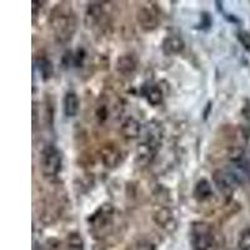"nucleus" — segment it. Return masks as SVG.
Masks as SVG:
<instances>
[{"mask_svg":"<svg viewBox=\"0 0 250 250\" xmlns=\"http://www.w3.org/2000/svg\"><path fill=\"white\" fill-rule=\"evenodd\" d=\"M114 215V207L109 203L103 204L93 215L89 218V227L95 234H100L103 231L110 228L111 222H113Z\"/></svg>","mask_w":250,"mask_h":250,"instance_id":"nucleus-4","label":"nucleus"},{"mask_svg":"<svg viewBox=\"0 0 250 250\" xmlns=\"http://www.w3.org/2000/svg\"><path fill=\"white\" fill-rule=\"evenodd\" d=\"M137 20L145 31H151L158 26V17L150 8H146V6H143L138 10Z\"/></svg>","mask_w":250,"mask_h":250,"instance_id":"nucleus-9","label":"nucleus"},{"mask_svg":"<svg viewBox=\"0 0 250 250\" xmlns=\"http://www.w3.org/2000/svg\"><path fill=\"white\" fill-rule=\"evenodd\" d=\"M238 247L240 250H250V228H247L240 233Z\"/></svg>","mask_w":250,"mask_h":250,"instance_id":"nucleus-19","label":"nucleus"},{"mask_svg":"<svg viewBox=\"0 0 250 250\" xmlns=\"http://www.w3.org/2000/svg\"><path fill=\"white\" fill-rule=\"evenodd\" d=\"M100 158H102L103 164L105 165L106 168H117L119 163L122 162V150L118 148L117 145L106 144L100 150Z\"/></svg>","mask_w":250,"mask_h":250,"instance_id":"nucleus-8","label":"nucleus"},{"mask_svg":"<svg viewBox=\"0 0 250 250\" xmlns=\"http://www.w3.org/2000/svg\"><path fill=\"white\" fill-rule=\"evenodd\" d=\"M97 117L99 119V122H104V120L108 118V109L105 105H102L97 111Z\"/></svg>","mask_w":250,"mask_h":250,"instance_id":"nucleus-21","label":"nucleus"},{"mask_svg":"<svg viewBox=\"0 0 250 250\" xmlns=\"http://www.w3.org/2000/svg\"><path fill=\"white\" fill-rule=\"evenodd\" d=\"M159 143L151 142V140L144 139L140 143L137 149V163L139 165H148L155 156L156 150L159 148Z\"/></svg>","mask_w":250,"mask_h":250,"instance_id":"nucleus-6","label":"nucleus"},{"mask_svg":"<svg viewBox=\"0 0 250 250\" xmlns=\"http://www.w3.org/2000/svg\"><path fill=\"white\" fill-rule=\"evenodd\" d=\"M154 222L168 233H173L176 229V219L169 208H160L159 210H156L154 213Z\"/></svg>","mask_w":250,"mask_h":250,"instance_id":"nucleus-7","label":"nucleus"},{"mask_svg":"<svg viewBox=\"0 0 250 250\" xmlns=\"http://www.w3.org/2000/svg\"><path fill=\"white\" fill-rule=\"evenodd\" d=\"M104 10L100 3H90L85 13V25L88 28H95L102 24L104 19Z\"/></svg>","mask_w":250,"mask_h":250,"instance_id":"nucleus-11","label":"nucleus"},{"mask_svg":"<svg viewBox=\"0 0 250 250\" xmlns=\"http://www.w3.org/2000/svg\"><path fill=\"white\" fill-rule=\"evenodd\" d=\"M243 169H244L245 174H247L248 179L250 182V159H244V163H243Z\"/></svg>","mask_w":250,"mask_h":250,"instance_id":"nucleus-23","label":"nucleus"},{"mask_svg":"<svg viewBox=\"0 0 250 250\" xmlns=\"http://www.w3.org/2000/svg\"><path fill=\"white\" fill-rule=\"evenodd\" d=\"M62 155L59 149L54 145L46 146L42 156V170L45 178L54 179L62 170Z\"/></svg>","mask_w":250,"mask_h":250,"instance_id":"nucleus-2","label":"nucleus"},{"mask_svg":"<svg viewBox=\"0 0 250 250\" xmlns=\"http://www.w3.org/2000/svg\"><path fill=\"white\" fill-rule=\"evenodd\" d=\"M137 58L133 54H124L118 58L117 60V70L123 75H131L137 70Z\"/></svg>","mask_w":250,"mask_h":250,"instance_id":"nucleus-13","label":"nucleus"},{"mask_svg":"<svg viewBox=\"0 0 250 250\" xmlns=\"http://www.w3.org/2000/svg\"><path fill=\"white\" fill-rule=\"evenodd\" d=\"M120 130H122L123 137L125 139L133 140L139 138L140 131H142V125H140V123L135 118L129 117L123 122Z\"/></svg>","mask_w":250,"mask_h":250,"instance_id":"nucleus-12","label":"nucleus"},{"mask_svg":"<svg viewBox=\"0 0 250 250\" xmlns=\"http://www.w3.org/2000/svg\"><path fill=\"white\" fill-rule=\"evenodd\" d=\"M213 195V189H211L210 183L208 182L207 179H200L199 182L196 183L195 189H194V196L199 202H204L211 198Z\"/></svg>","mask_w":250,"mask_h":250,"instance_id":"nucleus-15","label":"nucleus"},{"mask_svg":"<svg viewBox=\"0 0 250 250\" xmlns=\"http://www.w3.org/2000/svg\"><path fill=\"white\" fill-rule=\"evenodd\" d=\"M68 250H85L84 240L78 233H70L68 235Z\"/></svg>","mask_w":250,"mask_h":250,"instance_id":"nucleus-18","label":"nucleus"},{"mask_svg":"<svg viewBox=\"0 0 250 250\" xmlns=\"http://www.w3.org/2000/svg\"><path fill=\"white\" fill-rule=\"evenodd\" d=\"M50 25L58 43H69L78 28V19L73 8L66 3L58 4L51 12Z\"/></svg>","mask_w":250,"mask_h":250,"instance_id":"nucleus-1","label":"nucleus"},{"mask_svg":"<svg viewBox=\"0 0 250 250\" xmlns=\"http://www.w3.org/2000/svg\"><path fill=\"white\" fill-rule=\"evenodd\" d=\"M236 38H238L239 43L243 45V48L250 53V33L249 31H247V30L238 31Z\"/></svg>","mask_w":250,"mask_h":250,"instance_id":"nucleus-20","label":"nucleus"},{"mask_svg":"<svg viewBox=\"0 0 250 250\" xmlns=\"http://www.w3.org/2000/svg\"><path fill=\"white\" fill-rule=\"evenodd\" d=\"M79 98L75 91H68L64 98V113L68 118L75 117L79 111Z\"/></svg>","mask_w":250,"mask_h":250,"instance_id":"nucleus-14","label":"nucleus"},{"mask_svg":"<svg viewBox=\"0 0 250 250\" xmlns=\"http://www.w3.org/2000/svg\"><path fill=\"white\" fill-rule=\"evenodd\" d=\"M185 48V43L184 40L182 39V37L179 35H168V37L165 38L163 40V44H162V49H163V53L165 55H178L180 54Z\"/></svg>","mask_w":250,"mask_h":250,"instance_id":"nucleus-10","label":"nucleus"},{"mask_svg":"<svg viewBox=\"0 0 250 250\" xmlns=\"http://www.w3.org/2000/svg\"><path fill=\"white\" fill-rule=\"evenodd\" d=\"M242 114L245 119L250 122V99H245L244 105H243L242 109Z\"/></svg>","mask_w":250,"mask_h":250,"instance_id":"nucleus-22","label":"nucleus"},{"mask_svg":"<svg viewBox=\"0 0 250 250\" xmlns=\"http://www.w3.org/2000/svg\"><path fill=\"white\" fill-rule=\"evenodd\" d=\"M37 68L39 69V73L44 80H48L53 75V64L46 58H39L37 60Z\"/></svg>","mask_w":250,"mask_h":250,"instance_id":"nucleus-17","label":"nucleus"},{"mask_svg":"<svg viewBox=\"0 0 250 250\" xmlns=\"http://www.w3.org/2000/svg\"><path fill=\"white\" fill-rule=\"evenodd\" d=\"M190 244L194 250H209L214 244L210 225L207 223H194L190 230Z\"/></svg>","mask_w":250,"mask_h":250,"instance_id":"nucleus-3","label":"nucleus"},{"mask_svg":"<svg viewBox=\"0 0 250 250\" xmlns=\"http://www.w3.org/2000/svg\"><path fill=\"white\" fill-rule=\"evenodd\" d=\"M213 182L225 196H231L239 180L235 174L231 171L227 170V169H218L213 173Z\"/></svg>","mask_w":250,"mask_h":250,"instance_id":"nucleus-5","label":"nucleus"},{"mask_svg":"<svg viewBox=\"0 0 250 250\" xmlns=\"http://www.w3.org/2000/svg\"><path fill=\"white\" fill-rule=\"evenodd\" d=\"M145 97H146V100H148L149 104H151L153 106H156V105H159V104H162L163 91L159 86L154 85L146 90V93H145Z\"/></svg>","mask_w":250,"mask_h":250,"instance_id":"nucleus-16","label":"nucleus"}]
</instances>
